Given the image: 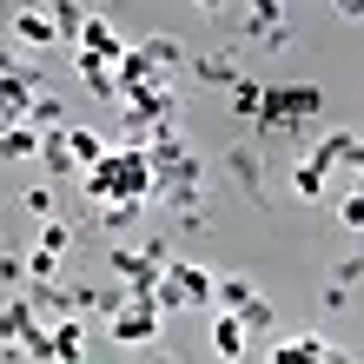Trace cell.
I'll list each match as a JSON object with an SVG mask.
<instances>
[{"mask_svg":"<svg viewBox=\"0 0 364 364\" xmlns=\"http://www.w3.org/2000/svg\"><path fill=\"white\" fill-rule=\"evenodd\" d=\"M80 192H87V205L106 212V205H153V192H159V173H153V159L146 153H126V146H113L87 179H80Z\"/></svg>","mask_w":364,"mask_h":364,"instance_id":"cell-1","label":"cell"},{"mask_svg":"<svg viewBox=\"0 0 364 364\" xmlns=\"http://www.w3.org/2000/svg\"><path fill=\"white\" fill-rule=\"evenodd\" d=\"M212 291H219V278H212L205 265L173 259V265H166V278H159V291H153V305H159V311H205Z\"/></svg>","mask_w":364,"mask_h":364,"instance_id":"cell-2","label":"cell"},{"mask_svg":"<svg viewBox=\"0 0 364 364\" xmlns=\"http://www.w3.org/2000/svg\"><path fill=\"white\" fill-rule=\"evenodd\" d=\"M325 113V93L318 87H265V106H259V126L265 133H298Z\"/></svg>","mask_w":364,"mask_h":364,"instance_id":"cell-3","label":"cell"},{"mask_svg":"<svg viewBox=\"0 0 364 364\" xmlns=\"http://www.w3.org/2000/svg\"><path fill=\"white\" fill-rule=\"evenodd\" d=\"M159 331H166V311L153 305V298H133L113 325H106V338L113 345H126V351H146V345H159Z\"/></svg>","mask_w":364,"mask_h":364,"instance_id":"cell-4","label":"cell"},{"mask_svg":"<svg viewBox=\"0 0 364 364\" xmlns=\"http://www.w3.org/2000/svg\"><path fill=\"white\" fill-rule=\"evenodd\" d=\"M106 265H113V278H119L133 298H153L159 278H166V265L146 259V245H106Z\"/></svg>","mask_w":364,"mask_h":364,"instance_id":"cell-5","label":"cell"},{"mask_svg":"<svg viewBox=\"0 0 364 364\" xmlns=\"http://www.w3.org/2000/svg\"><path fill=\"white\" fill-rule=\"evenodd\" d=\"M265 364H345V358L331 351V338L305 331V338H278V345L265 351Z\"/></svg>","mask_w":364,"mask_h":364,"instance_id":"cell-6","label":"cell"},{"mask_svg":"<svg viewBox=\"0 0 364 364\" xmlns=\"http://www.w3.org/2000/svg\"><path fill=\"white\" fill-rule=\"evenodd\" d=\"M186 67H192V80H199V87H239V80H245V67H239V53H232V47H212V53H192L186 60Z\"/></svg>","mask_w":364,"mask_h":364,"instance_id":"cell-7","label":"cell"},{"mask_svg":"<svg viewBox=\"0 0 364 364\" xmlns=\"http://www.w3.org/2000/svg\"><path fill=\"white\" fill-rule=\"evenodd\" d=\"M80 53H93V60H106V67H119L126 60V40H119V27L106 14H87L80 20Z\"/></svg>","mask_w":364,"mask_h":364,"instance_id":"cell-8","label":"cell"},{"mask_svg":"<svg viewBox=\"0 0 364 364\" xmlns=\"http://www.w3.org/2000/svg\"><path fill=\"white\" fill-rule=\"evenodd\" d=\"M73 73H80V87H87L100 106H126V93H119V67H106V60L80 53V60H73Z\"/></svg>","mask_w":364,"mask_h":364,"instance_id":"cell-9","label":"cell"},{"mask_svg":"<svg viewBox=\"0 0 364 364\" xmlns=\"http://www.w3.org/2000/svg\"><path fill=\"white\" fill-rule=\"evenodd\" d=\"M0 331H7V345L27 351L33 338H40V331H53V325H40L33 305H27V291H20V298H0Z\"/></svg>","mask_w":364,"mask_h":364,"instance_id":"cell-10","label":"cell"},{"mask_svg":"<svg viewBox=\"0 0 364 364\" xmlns=\"http://www.w3.org/2000/svg\"><path fill=\"white\" fill-rule=\"evenodd\" d=\"M212 351H219V364H245V351H252V331H245L232 311H212Z\"/></svg>","mask_w":364,"mask_h":364,"instance_id":"cell-11","label":"cell"},{"mask_svg":"<svg viewBox=\"0 0 364 364\" xmlns=\"http://www.w3.org/2000/svg\"><path fill=\"white\" fill-rule=\"evenodd\" d=\"M14 40H20V47H53V40H60L53 7H20L14 14Z\"/></svg>","mask_w":364,"mask_h":364,"instance_id":"cell-12","label":"cell"},{"mask_svg":"<svg viewBox=\"0 0 364 364\" xmlns=\"http://www.w3.org/2000/svg\"><path fill=\"white\" fill-rule=\"evenodd\" d=\"M119 139H106V133H93V126H67V153H73V166H80V179L93 173V166L113 153Z\"/></svg>","mask_w":364,"mask_h":364,"instance_id":"cell-13","label":"cell"},{"mask_svg":"<svg viewBox=\"0 0 364 364\" xmlns=\"http://www.w3.org/2000/svg\"><path fill=\"white\" fill-rule=\"evenodd\" d=\"M27 305L40 325H60V318H73V285H27Z\"/></svg>","mask_w":364,"mask_h":364,"instance_id":"cell-14","label":"cell"},{"mask_svg":"<svg viewBox=\"0 0 364 364\" xmlns=\"http://www.w3.org/2000/svg\"><path fill=\"white\" fill-rule=\"evenodd\" d=\"M139 53H146V67H153V80H166L173 67H186V47L173 33H153V40H139Z\"/></svg>","mask_w":364,"mask_h":364,"instance_id":"cell-15","label":"cell"},{"mask_svg":"<svg viewBox=\"0 0 364 364\" xmlns=\"http://www.w3.org/2000/svg\"><path fill=\"white\" fill-rule=\"evenodd\" d=\"M40 159H47V179H73L80 186V166L67 153V126H60V133H40Z\"/></svg>","mask_w":364,"mask_h":364,"instance_id":"cell-16","label":"cell"},{"mask_svg":"<svg viewBox=\"0 0 364 364\" xmlns=\"http://www.w3.org/2000/svg\"><path fill=\"white\" fill-rule=\"evenodd\" d=\"M53 364H87V325L80 318H60L53 325Z\"/></svg>","mask_w":364,"mask_h":364,"instance_id":"cell-17","label":"cell"},{"mask_svg":"<svg viewBox=\"0 0 364 364\" xmlns=\"http://www.w3.org/2000/svg\"><path fill=\"white\" fill-rule=\"evenodd\" d=\"M252 298H259V285L232 272V278H219V291H212V311H232V318H239V311L252 305Z\"/></svg>","mask_w":364,"mask_h":364,"instance_id":"cell-18","label":"cell"},{"mask_svg":"<svg viewBox=\"0 0 364 364\" xmlns=\"http://www.w3.org/2000/svg\"><path fill=\"white\" fill-rule=\"evenodd\" d=\"M0 159H7V166L40 159V133H33V126H0Z\"/></svg>","mask_w":364,"mask_h":364,"instance_id":"cell-19","label":"cell"},{"mask_svg":"<svg viewBox=\"0 0 364 364\" xmlns=\"http://www.w3.org/2000/svg\"><path fill=\"white\" fill-rule=\"evenodd\" d=\"M27 126H33V133H60V126H67V100H60V93L47 87V93H40V100L27 106Z\"/></svg>","mask_w":364,"mask_h":364,"instance_id":"cell-20","label":"cell"},{"mask_svg":"<svg viewBox=\"0 0 364 364\" xmlns=\"http://www.w3.org/2000/svg\"><path fill=\"white\" fill-rule=\"evenodd\" d=\"M225 173L239 179L245 199H259V159H252V146H225Z\"/></svg>","mask_w":364,"mask_h":364,"instance_id":"cell-21","label":"cell"},{"mask_svg":"<svg viewBox=\"0 0 364 364\" xmlns=\"http://www.w3.org/2000/svg\"><path fill=\"white\" fill-rule=\"evenodd\" d=\"M259 106H265V87H259V80H239V87H232V113H239V119H259Z\"/></svg>","mask_w":364,"mask_h":364,"instance_id":"cell-22","label":"cell"},{"mask_svg":"<svg viewBox=\"0 0 364 364\" xmlns=\"http://www.w3.org/2000/svg\"><path fill=\"white\" fill-rule=\"evenodd\" d=\"M0 291H27V252H0Z\"/></svg>","mask_w":364,"mask_h":364,"instance_id":"cell-23","label":"cell"},{"mask_svg":"<svg viewBox=\"0 0 364 364\" xmlns=\"http://www.w3.org/2000/svg\"><path fill=\"white\" fill-rule=\"evenodd\" d=\"M33 245H40V252H53V259H67V245H73V225H67V219H47Z\"/></svg>","mask_w":364,"mask_h":364,"instance_id":"cell-24","label":"cell"},{"mask_svg":"<svg viewBox=\"0 0 364 364\" xmlns=\"http://www.w3.org/2000/svg\"><path fill=\"white\" fill-rule=\"evenodd\" d=\"M239 325H245V331H252V338H265V331H272V325H278V311H272V298H252V305H245V311H239Z\"/></svg>","mask_w":364,"mask_h":364,"instance_id":"cell-25","label":"cell"},{"mask_svg":"<svg viewBox=\"0 0 364 364\" xmlns=\"http://www.w3.org/2000/svg\"><path fill=\"white\" fill-rule=\"evenodd\" d=\"M139 219H146V205H106V212H100V225H106V232H133Z\"/></svg>","mask_w":364,"mask_h":364,"instance_id":"cell-26","label":"cell"},{"mask_svg":"<svg viewBox=\"0 0 364 364\" xmlns=\"http://www.w3.org/2000/svg\"><path fill=\"white\" fill-rule=\"evenodd\" d=\"M20 205H27L33 219L47 225V219H53V186H27V192H20Z\"/></svg>","mask_w":364,"mask_h":364,"instance_id":"cell-27","label":"cell"},{"mask_svg":"<svg viewBox=\"0 0 364 364\" xmlns=\"http://www.w3.org/2000/svg\"><path fill=\"white\" fill-rule=\"evenodd\" d=\"M338 225H345V232H364V192H345V199H338Z\"/></svg>","mask_w":364,"mask_h":364,"instance_id":"cell-28","label":"cell"},{"mask_svg":"<svg viewBox=\"0 0 364 364\" xmlns=\"http://www.w3.org/2000/svg\"><path fill=\"white\" fill-rule=\"evenodd\" d=\"M358 278H364V252H351V259H338V265H331V285H345V291H351Z\"/></svg>","mask_w":364,"mask_h":364,"instance_id":"cell-29","label":"cell"},{"mask_svg":"<svg viewBox=\"0 0 364 364\" xmlns=\"http://www.w3.org/2000/svg\"><path fill=\"white\" fill-rule=\"evenodd\" d=\"M146 259H153V265H173V239H166V232H146Z\"/></svg>","mask_w":364,"mask_h":364,"instance_id":"cell-30","label":"cell"},{"mask_svg":"<svg viewBox=\"0 0 364 364\" xmlns=\"http://www.w3.org/2000/svg\"><path fill=\"white\" fill-rule=\"evenodd\" d=\"M0 364H27V351H20V345H7V351H0Z\"/></svg>","mask_w":364,"mask_h":364,"instance_id":"cell-31","label":"cell"},{"mask_svg":"<svg viewBox=\"0 0 364 364\" xmlns=\"http://www.w3.org/2000/svg\"><path fill=\"white\" fill-rule=\"evenodd\" d=\"M139 364H179V358H173V351H159V345H153V358H139Z\"/></svg>","mask_w":364,"mask_h":364,"instance_id":"cell-32","label":"cell"},{"mask_svg":"<svg viewBox=\"0 0 364 364\" xmlns=\"http://www.w3.org/2000/svg\"><path fill=\"white\" fill-rule=\"evenodd\" d=\"M0 351H7V331H0Z\"/></svg>","mask_w":364,"mask_h":364,"instance_id":"cell-33","label":"cell"}]
</instances>
